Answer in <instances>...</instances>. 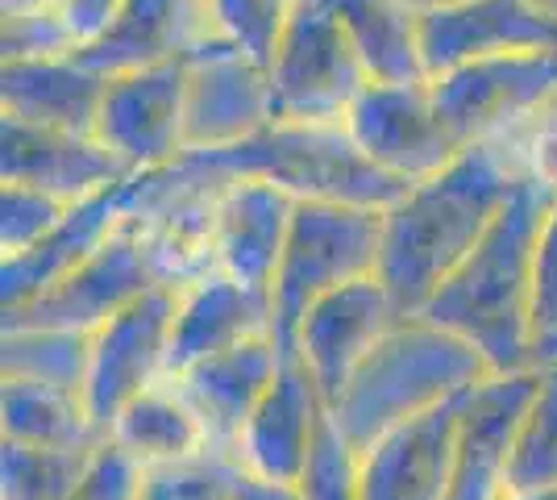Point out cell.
I'll return each instance as SVG.
<instances>
[{"instance_id":"1","label":"cell","mask_w":557,"mask_h":500,"mask_svg":"<svg viewBox=\"0 0 557 500\" xmlns=\"http://www.w3.org/2000/svg\"><path fill=\"white\" fill-rule=\"evenodd\" d=\"M529 175L516 134L466 146L454 163L420 180L383 214L379 280L395 309L417 317L433 292L462 267L483 242L491 221L508 205L516 184Z\"/></svg>"},{"instance_id":"2","label":"cell","mask_w":557,"mask_h":500,"mask_svg":"<svg viewBox=\"0 0 557 500\" xmlns=\"http://www.w3.org/2000/svg\"><path fill=\"white\" fill-rule=\"evenodd\" d=\"M557 188L524 175L483 242L445 280L420 317L466 338L491 371H524L533 363V259Z\"/></svg>"},{"instance_id":"3","label":"cell","mask_w":557,"mask_h":500,"mask_svg":"<svg viewBox=\"0 0 557 500\" xmlns=\"http://www.w3.org/2000/svg\"><path fill=\"white\" fill-rule=\"evenodd\" d=\"M491 367L466 338L429 317H399L358 363L342 397L329 405L333 426L354 451L374 447L387 429L412 422L487 380Z\"/></svg>"},{"instance_id":"4","label":"cell","mask_w":557,"mask_h":500,"mask_svg":"<svg viewBox=\"0 0 557 500\" xmlns=\"http://www.w3.org/2000/svg\"><path fill=\"white\" fill-rule=\"evenodd\" d=\"M230 180H267L296 200H333L362 209H392L412 184L374 167L349 130L312 121H271L255 138L221 150H187Z\"/></svg>"},{"instance_id":"5","label":"cell","mask_w":557,"mask_h":500,"mask_svg":"<svg viewBox=\"0 0 557 500\" xmlns=\"http://www.w3.org/2000/svg\"><path fill=\"white\" fill-rule=\"evenodd\" d=\"M383 214L387 209L296 200L292 234L271 284V338L283 358H296V330L304 313L321 296L354 280L379 276Z\"/></svg>"},{"instance_id":"6","label":"cell","mask_w":557,"mask_h":500,"mask_svg":"<svg viewBox=\"0 0 557 500\" xmlns=\"http://www.w3.org/2000/svg\"><path fill=\"white\" fill-rule=\"evenodd\" d=\"M275 121H346L354 100L371 84L358 50L325 0H292V13L278 29L275 50L267 59Z\"/></svg>"},{"instance_id":"7","label":"cell","mask_w":557,"mask_h":500,"mask_svg":"<svg viewBox=\"0 0 557 500\" xmlns=\"http://www.w3.org/2000/svg\"><path fill=\"white\" fill-rule=\"evenodd\" d=\"M433 100L454 143L474 146L520 130L557 88V50L474 59L454 72L429 75Z\"/></svg>"},{"instance_id":"8","label":"cell","mask_w":557,"mask_h":500,"mask_svg":"<svg viewBox=\"0 0 557 500\" xmlns=\"http://www.w3.org/2000/svg\"><path fill=\"white\" fill-rule=\"evenodd\" d=\"M342 125L374 167L404 184H420L462 155L429 80H371Z\"/></svg>"},{"instance_id":"9","label":"cell","mask_w":557,"mask_h":500,"mask_svg":"<svg viewBox=\"0 0 557 500\" xmlns=\"http://www.w3.org/2000/svg\"><path fill=\"white\" fill-rule=\"evenodd\" d=\"M180 313L175 288H154L134 305L113 313L104 326L92 330V358L84 380V405L92 413L96 429L109 438L116 413L141 397L146 388L166 380V355H171V330Z\"/></svg>"},{"instance_id":"10","label":"cell","mask_w":557,"mask_h":500,"mask_svg":"<svg viewBox=\"0 0 557 500\" xmlns=\"http://www.w3.org/2000/svg\"><path fill=\"white\" fill-rule=\"evenodd\" d=\"M166 288L159 267L146 251V239L129 221H121L109 239L96 246L71 276H63L47 296L25 309L4 313L9 326H54V330H88L104 326L113 313L134 305L138 296Z\"/></svg>"},{"instance_id":"11","label":"cell","mask_w":557,"mask_h":500,"mask_svg":"<svg viewBox=\"0 0 557 500\" xmlns=\"http://www.w3.org/2000/svg\"><path fill=\"white\" fill-rule=\"evenodd\" d=\"M187 54L159 68L109 75L96 138L129 171H154L187 155Z\"/></svg>"},{"instance_id":"12","label":"cell","mask_w":557,"mask_h":500,"mask_svg":"<svg viewBox=\"0 0 557 500\" xmlns=\"http://www.w3.org/2000/svg\"><path fill=\"white\" fill-rule=\"evenodd\" d=\"M533 50H557V9L541 0H437L420 9L424 75Z\"/></svg>"},{"instance_id":"13","label":"cell","mask_w":557,"mask_h":500,"mask_svg":"<svg viewBox=\"0 0 557 500\" xmlns=\"http://www.w3.org/2000/svg\"><path fill=\"white\" fill-rule=\"evenodd\" d=\"M275 121L267 63L212 34L187 54V150H221Z\"/></svg>"},{"instance_id":"14","label":"cell","mask_w":557,"mask_h":500,"mask_svg":"<svg viewBox=\"0 0 557 500\" xmlns=\"http://www.w3.org/2000/svg\"><path fill=\"white\" fill-rule=\"evenodd\" d=\"M541 367L524 371H491L458 408V454H454V492L449 500H504L508 467L516 451L520 422L533 405Z\"/></svg>"},{"instance_id":"15","label":"cell","mask_w":557,"mask_h":500,"mask_svg":"<svg viewBox=\"0 0 557 500\" xmlns=\"http://www.w3.org/2000/svg\"><path fill=\"white\" fill-rule=\"evenodd\" d=\"M404 313L395 309L392 292L379 276L354 280V284L333 288L312 309L304 313L296 330V355L317 380L325 405L342 397L358 363L379 346V338L392 330Z\"/></svg>"},{"instance_id":"16","label":"cell","mask_w":557,"mask_h":500,"mask_svg":"<svg viewBox=\"0 0 557 500\" xmlns=\"http://www.w3.org/2000/svg\"><path fill=\"white\" fill-rule=\"evenodd\" d=\"M462 397L387 429L358 454L362 500H449Z\"/></svg>"},{"instance_id":"17","label":"cell","mask_w":557,"mask_h":500,"mask_svg":"<svg viewBox=\"0 0 557 500\" xmlns=\"http://www.w3.org/2000/svg\"><path fill=\"white\" fill-rule=\"evenodd\" d=\"M329 417V405L317 380L296 358H283L275 383L258 401L255 417L246 422L237 438V467L250 476L275 479V484H296L312 459V447L321 438V426Z\"/></svg>"},{"instance_id":"18","label":"cell","mask_w":557,"mask_h":500,"mask_svg":"<svg viewBox=\"0 0 557 500\" xmlns=\"http://www.w3.org/2000/svg\"><path fill=\"white\" fill-rule=\"evenodd\" d=\"M0 175L4 184H25L75 205L100 188H113L129 167L116 159L96 134H67V130H42L25 121H0Z\"/></svg>"},{"instance_id":"19","label":"cell","mask_w":557,"mask_h":500,"mask_svg":"<svg viewBox=\"0 0 557 500\" xmlns=\"http://www.w3.org/2000/svg\"><path fill=\"white\" fill-rule=\"evenodd\" d=\"M292 217L296 196L267 180H230L212 214V267L271 296Z\"/></svg>"},{"instance_id":"20","label":"cell","mask_w":557,"mask_h":500,"mask_svg":"<svg viewBox=\"0 0 557 500\" xmlns=\"http://www.w3.org/2000/svg\"><path fill=\"white\" fill-rule=\"evenodd\" d=\"M278 367H283V355H278L275 338L258 333V338H246V342H237L221 355L191 363L187 371L171 376V380L180 383L187 405L196 408L212 451L233 454L246 422L255 417L258 401L275 383Z\"/></svg>"},{"instance_id":"21","label":"cell","mask_w":557,"mask_h":500,"mask_svg":"<svg viewBox=\"0 0 557 500\" xmlns=\"http://www.w3.org/2000/svg\"><path fill=\"white\" fill-rule=\"evenodd\" d=\"M212 34L209 0H121L113 25L75 54L92 72L121 75L184 59Z\"/></svg>"},{"instance_id":"22","label":"cell","mask_w":557,"mask_h":500,"mask_svg":"<svg viewBox=\"0 0 557 500\" xmlns=\"http://www.w3.org/2000/svg\"><path fill=\"white\" fill-rule=\"evenodd\" d=\"M125 180L67 205L63 221L38 246H29L22 255H9L0 263V309L13 313L34 305L38 296H47L50 288L63 276H71L100 242L113 234L125 221Z\"/></svg>"},{"instance_id":"23","label":"cell","mask_w":557,"mask_h":500,"mask_svg":"<svg viewBox=\"0 0 557 500\" xmlns=\"http://www.w3.org/2000/svg\"><path fill=\"white\" fill-rule=\"evenodd\" d=\"M258 333H271V296L237 284L233 276L212 267L180 292L166 376H180L191 363L221 355Z\"/></svg>"},{"instance_id":"24","label":"cell","mask_w":557,"mask_h":500,"mask_svg":"<svg viewBox=\"0 0 557 500\" xmlns=\"http://www.w3.org/2000/svg\"><path fill=\"white\" fill-rule=\"evenodd\" d=\"M109 88V75L79 63V54L54 59H17L0 72V109L4 118L67 130V134H96L100 100Z\"/></svg>"},{"instance_id":"25","label":"cell","mask_w":557,"mask_h":500,"mask_svg":"<svg viewBox=\"0 0 557 500\" xmlns=\"http://www.w3.org/2000/svg\"><path fill=\"white\" fill-rule=\"evenodd\" d=\"M109 442L129 454L141 472L187 463L212 451L196 408L187 405V397L171 376L146 388L116 413V422L109 426Z\"/></svg>"},{"instance_id":"26","label":"cell","mask_w":557,"mask_h":500,"mask_svg":"<svg viewBox=\"0 0 557 500\" xmlns=\"http://www.w3.org/2000/svg\"><path fill=\"white\" fill-rule=\"evenodd\" d=\"M371 80H429L412 0H325Z\"/></svg>"},{"instance_id":"27","label":"cell","mask_w":557,"mask_h":500,"mask_svg":"<svg viewBox=\"0 0 557 500\" xmlns=\"http://www.w3.org/2000/svg\"><path fill=\"white\" fill-rule=\"evenodd\" d=\"M0 429L13 442L54 447V451H84L104 442V434L96 429L92 413L84 405V392L17 380V376H4L0 388Z\"/></svg>"},{"instance_id":"28","label":"cell","mask_w":557,"mask_h":500,"mask_svg":"<svg viewBox=\"0 0 557 500\" xmlns=\"http://www.w3.org/2000/svg\"><path fill=\"white\" fill-rule=\"evenodd\" d=\"M92 358L88 330H54V326H9L0 338V376L54 383L84 392Z\"/></svg>"},{"instance_id":"29","label":"cell","mask_w":557,"mask_h":500,"mask_svg":"<svg viewBox=\"0 0 557 500\" xmlns=\"http://www.w3.org/2000/svg\"><path fill=\"white\" fill-rule=\"evenodd\" d=\"M100 447L54 451L0 438V500H75Z\"/></svg>"},{"instance_id":"30","label":"cell","mask_w":557,"mask_h":500,"mask_svg":"<svg viewBox=\"0 0 557 500\" xmlns=\"http://www.w3.org/2000/svg\"><path fill=\"white\" fill-rule=\"evenodd\" d=\"M557 488V363L541 367L533 405L520 422L508 467V492Z\"/></svg>"},{"instance_id":"31","label":"cell","mask_w":557,"mask_h":500,"mask_svg":"<svg viewBox=\"0 0 557 500\" xmlns=\"http://www.w3.org/2000/svg\"><path fill=\"white\" fill-rule=\"evenodd\" d=\"M233 476H237V459L209 451L187 463L150 467L141 476L138 500H233Z\"/></svg>"},{"instance_id":"32","label":"cell","mask_w":557,"mask_h":500,"mask_svg":"<svg viewBox=\"0 0 557 500\" xmlns=\"http://www.w3.org/2000/svg\"><path fill=\"white\" fill-rule=\"evenodd\" d=\"M300 500H362V484H358V451L342 438V429L325 417L321 438L312 447V459L296 479Z\"/></svg>"},{"instance_id":"33","label":"cell","mask_w":557,"mask_h":500,"mask_svg":"<svg viewBox=\"0 0 557 500\" xmlns=\"http://www.w3.org/2000/svg\"><path fill=\"white\" fill-rule=\"evenodd\" d=\"M209 4L216 34L230 38L246 54H255L258 63L271 59L278 29L292 13V0H209Z\"/></svg>"},{"instance_id":"34","label":"cell","mask_w":557,"mask_h":500,"mask_svg":"<svg viewBox=\"0 0 557 500\" xmlns=\"http://www.w3.org/2000/svg\"><path fill=\"white\" fill-rule=\"evenodd\" d=\"M533 363H557V196L545 214L533 259Z\"/></svg>"},{"instance_id":"35","label":"cell","mask_w":557,"mask_h":500,"mask_svg":"<svg viewBox=\"0 0 557 500\" xmlns=\"http://www.w3.org/2000/svg\"><path fill=\"white\" fill-rule=\"evenodd\" d=\"M63 214H67V205L47 196V192L25 188V184H4V196H0V246H4V259L38 246L63 221Z\"/></svg>"},{"instance_id":"36","label":"cell","mask_w":557,"mask_h":500,"mask_svg":"<svg viewBox=\"0 0 557 500\" xmlns=\"http://www.w3.org/2000/svg\"><path fill=\"white\" fill-rule=\"evenodd\" d=\"M0 47H4V63H17V59L75 54V38L67 34V25L54 9H38V13H9Z\"/></svg>"},{"instance_id":"37","label":"cell","mask_w":557,"mask_h":500,"mask_svg":"<svg viewBox=\"0 0 557 500\" xmlns=\"http://www.w3.org/2000/svg\"><path fill=\"white\" fill-rule=\"evenodd\" d=\"M141 476H146V472H141L138 463L104 438L92 459V467H88L84 488L75 492V500H138Z\"/></svg>"},{"instance_id":"38","label":"cell","mask_w":557,"mask_h":500,"mask_svg":"<svg viewBox=\"0 0 557 500\" xmlns=\"http://www.w3.org/2000/svg\"><path fill=\"white\" fill-rule=\"evenodd\" d=\"M516 134V146L524 155V167L529 175L545 180L549 188H557V88L549 93V100L536 109L533 118L524 121Z\"/></svg>"},{"instance_id":"39","label":"cell","mask_w":557,"mask_h":500,"mask_svg":"<svg viewBox=\"0 0 557 500\" xmlns=\"http://www.w3.org/2000/svg\"><path fill=\"white\" fill-rule=\"evenodd\" d=\"M121 0H54V13L63 17L67 34L75 38V50L96 42L113 25Z\"/></svg>"},{"instance_id":"40","label":"cell","mask_w":557,"mask_h":500,"mask_svg":"<svg viewBox=\"0 0 557 500\" xmlns=\"http://www.w3.org/2000/svg\"><path fill=\"white\" fill-rule=\"evenodd\" d=\"M233 500H300V492H296V484H275V479L250 476L246 467H237Z\"/></svg>"},{"instance_id":"41","label":"cell","mask_w":557,"mask_h":500,"mask_svg":"<svg viewBox=\"0 0 557 500\" xmlns=\"http://www.w3.org/2000/svg\"><path fill=\"white\" fill-rule=\"evenodd\" d=\"M4 17L9 13H38V9H54V0H0Z\"/></svg>"},{"instance_id":"42","label":"cell","mask_w":557,"mask_h":500,"mask_svg":"<svg viewBox=\"0 0 557 500\" xmlns=\"http://www.w3.org/2000/svg\"><path fill=\"white\" fill-rule=\"evenodd\" d=\"M504 500H557V488H536V492H508Z\"/></svg>"}]
</instances>
